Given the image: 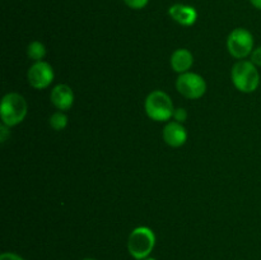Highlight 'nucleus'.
Segmentation results:
<instances>
[{
  "label": "nucleus",
  "mask_w": 261,
  "mask_h": 260,
  "mask_svg": "<svg viewBox=\"0 0 261 260\" xmlns=\"http://www.w3.org/2000/svg\"><path fill=\"white\" fill-rule=\"evenodd\" d=\"M84 260H94V259H84Z\"/></svg>",
  "instance_id": "21"
},
{
  "label": "nucleus",
  "mask_w": 261,
  "mask_h": 260,
  "mask_svg": "<svg viewBox=\"0 0 261 260\" xmlns=\"http://www.w3.org/2000/svg\"><path fill=\"white\" fill-rule=\"evenodd\" d=\"M145 112L154 121H168L175 112L172 99L166 92L153 91L145 99Z\"/></svg>",
  "instance_id": "4"
},
{
  "label": "nucleus",
  "mask_w": 261,
  "mask_h": 260,
  "mask_svg": "<svg viewBox=\"0 0 261 260\" xmlns=\"http://www.w3.org/2000/svg\"><path fill=\"white\" fill-rule=\"evenodd\" d=\"M251 61L256 66H261V46L255 48L251 53Z\"/></svg>",
  "instance_id": "16"
},
{
  "label": "nucleus",
  "mask_w": 261,
  "mask_h": 260,
  "mask_svg": "<svg viewBox=\"0 0 261 260\" xmlns=\"http://www.w3.org/2000/svg\"><path fill=\"white\" fill-rule=\"evenodd\" d=\"M168 14L176 23L185 25V27L195 24L196 19H198V12L195 8L186 4H173L168 9Z\"/></svg>",
  "instance_id": "8"
},
{
  "label": "nucleus",
  "mask_w": 261,
  "mask_h": 260,
  "mask_svg": "<svg viewBox=\"0 0 261 260\" xmlns=\"http://www.w3.org/2000/svg\"><path fill=\"white\" fill-rule=\"evenodd\" d=\"M50 125L54 130H56V132L64 130L66 127V125H68V116H66L63 111L55 112V114L51 115Z\"/></svg>",
  "instance_id": "13"
},
{
  "label": "nucleus",
  "mask_w": 261,
  "mask_h": 260,
  "mask_svg": "<svg viewBox=\"0 0 261 260\" xmlns=\"http://www.w3.org/2000/svg\"><path fill=\"white\" fill-rule=\"evenodd\" d=\"M0 260H24L23 257H20L19 255L14 254V252H3L0 255Z\"/></svg>",
  "instance_id": "17"
},
{
  "label": "nucleus",
  "mask_w": 261,
  "mask_h": 260,
  "mask_svg": "<svg viewBox=\"0 0 261 260\" xmlns=\"http://www.w3.org/2000/svg\"><path fill=\"white\" fill-rule=\"evenodd\" d=\"M252 4V7H255L256 9H260L261 10V0H250Z\"/></svg>",
  "instance_id": "19"
},
{
  "label": "nucleus",
  "mask_w": 261,
  "mask_h": 260,
  "mask_svg": "<svg viewBox=\"0 0 261 260\" xmlns=\"http://www.w3.org/2000/svg\"><path fill=\"white\" fill-rule=\"evenodd\" d=\"M163 140L170 147L178 148L188 140V132L181 122L171 121L163 129Z\"/></svg>",
  "instance_id": "9"
},
{
  "label": "nucleus",
  "mask_w": 261,
  "mask_h": 260,
  "mask_svg": "<svg viewBox=\"0 0 261 260\" xmlns=\"http://www.w3.org/2000/svg\"><path fill=\"white\" fill-rule=\"evenodd\" d=\"M124 3L127 5V7L132 8V9L139 10L147 7L149 0H124Z\"/></svg>",
  "instance_id": "14"
},
{
  "label": "nucleus",
  "mask_w": 261,
  "mask_h": 260,
  "mask_svg": "<svg viewBox=\"0 0 261 260\" xmlns=\"http://www.w3.org/2000/svg\"><path fill=\"white\" fill-rule=\"evenodd\" d=\"M173 117L177 122H185L186 119H188V112H186L185 109H175Z\"/></svg>",
  "instance_id": "15"
},
{
  "label": "nucleus",
  "mask_w": 261,
  "mask_h": 260,
  "mask_svg": "<svg viewBox=\"0 0 261 260\" xmlns=\"http://www.w3.org/2000/svg\"><path fill=\"white\" fill-rule=\"evenodd\" d=\"M8 127L9 126H7V125L4 124L0 125V142L2 143H4L5 140H7V137L9 135V130H8Z\"/></svg>",
  "instance_id": "18"
},
{
  "label": "nucleus",
  "mask_w": 261,
  "mask_h": 260,
  "mask_svg": "<svg viewBox=\"0 0 261 260\" xmlns=\"http://www.w3.org/2000/svg\"><path fill=\"white\" fill-rule=\"evenodd\" d=\"M227 47L229 54L236 59H245L252 53L254 37L251 32L245 28H236L227 38Z\"/></svg>",
  "instance_id": "5"
},
{
  "label": "nucleus",
  "mask_w": 261,
  "mask_h": 260,
  "mask_svg": "<svg viewBox=\"0 0 261 260\" xmlns=\"http://www.w3.org/2000/svg\"><path fill=\"white\" fill-rule=\"evenodd\" d=\"M50 99L56 109L60 110V111H66L74 103L73 89L68 84H58L51 91Z\"/></svg>",
  "instance_id": "10"
},
{
  "label": "nucleus",
  "mask_w": 261,
  "mask_h": 260,
  "mask_svg": "<svg viewBox=\"0 0 261 260\" xmlns=\"http://www.w3.org/2000/svg\"><path fill=\"white\" fill-rule=\"evenodd\" d=\"M143 260H155V259H154V257H149V256H148V257H145V259H143Z\"/></svg>",
  "instance_id": "20"
},
{
  "label": "nucleus",
  "mask_w": 261,
  "mask_h": 260,
  "mask_svg": "<svg viewBox=\"0 0 261 260\" xmlns=\"http://www.w3.org/2000/svg\"><path fill=\"white\" fill-rule=\"evenodd\" d=\"M231 78L234 87L244 93H252L260 84V74L252 61H237L232 66Z\"/></svg>",
  "instance_id": "1"
},
{
  "label": "nucleus",
  "mask_w": 261,
  "mask_h": 260,
  "mask_svg": "<svg viewBox=\"0 0 261 260\" xmlns=\"http://www.w3.org/2000/svg\"><path fill=\"white\" fill-rule=\"evenodd\" d=\"M176 88L189 99H198L203 97L206 92V83L201 75L191 71L180 74L176 81Z\"/></svg>",
  "instance_id": "6"
},
{
  "label": "nucleus",
  "mask_w": 261,
  "mask_h": 260,
  "mask_svg": "<svg viewBox=\"0 0 261 260\" xmlns=\"http://www.w3.org/2000/svg\"><path fill=\"white\" fill-rule=\"evenodd\" d=\"M27 55L28 58L32 59L35 61H42V59L46 55V47L43 43L40 41H33L28 45L27 47Z\"/></svg>",
  "instance_id": "12"
},
{
  "label": "nucleus",
  "mask_w": 261,
  "mask_h": 260,
  "mask_svg": "<svg viewBox=\"0 0 261 260\" xmlns=\"http://www.w3.org/2000/svg\"><path fill=\"white\" fill-rule=\"evenodd\" d=\"M27 115V102L18 93H8L3 97L0 105V117L7 126H15L24 120Z\"/></svg>",
  "instance_id": "3"
},
{
  "label": "nucleus",
  "mask_w": 261,
  "mask_h": 260,
  "mask_svg": "<svg viewBox=\"0 0 261 260\" xmlns=\"http://www.w3.org/2000/svg\"><path fill=\"white\" fill-rule=\"evenodd\" d=\"M54 69L46 61H36L27 73L28 83L36 89H45L53 83Z\"/></svg>",
  "instance_id": "7"
},
{
  "label": "nucleus",
  "mask_w": 261,
  "mask_h": 260,
  "mask_svg": "<svg viewBox=\"0 0 261 260\" xmlns=\"http://www.w3.org/2000/svg\"><path fill=\"white\" fill-rule=\"evenodd\" d=\"M155 246V235L149 227L140 226L133 229L127 240V250L137 260H143L150 255Z\"/></svg>",
  "instance_id": "2"
},
{
  "label": "nucleus",
  "mask_w": 261,
  "mask_h": 260,
  "mask_svg": "<svg viewBox=\"0 0 261 260\" xmlns=\"http://www.w3.org/2000/svg\"><path fill=\"white\" fill-rule=\"evenodd\" d=\"M194 56L186 48H178L171 56V66L176 73L184 74L193 66Z\"/></svg>",
  "instance_id": "11"
}]
</instances>
